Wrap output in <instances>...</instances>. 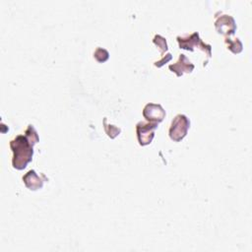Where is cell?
Masks as SVG:
<instances>
[{
    "label": "cell",
    "instance_id": "7c38bea8",
    "mask_svg": "<svg viewBox=\"0 0 252 252\" xmlns=\"http://www.w3.org/2000/svg\"><path fill=\"white\" fill-rule=\"evenodd\" d=\"M94 57L95 58V60L97 62L102 63V62H105L108 59L109 53H108V51L106 49L101 48V47H97L94 50Z\"/></svg>",
    "mask_w": 252,
    "mask_h": 252
},
{
    "label": "cell",
    "instance_id": "8992f818",
    "mask_svg": "<svg viewBox=\"0 0 252 252\" xmlns=\"http://www.w3.org/2000/svg\"><path fill=\"white\" fill-rule=\"evenodd\" d=\"M143 115L149 122L159 123L165 117V110L160 104L150 102L145 105L143 109Z\"/></svg>",
    "mask_w": 252,
    "mask_h": 252
},
{
    "label": "cell",
    "instance_id": "9c48e42d",
    "mask_svg": "<svg viewBox=\"0 0 252 252\" xmlns=\"http://www.w3.org/2000/svg\"><path fill=\"white\" fill-rule=\"evenodd\" d=\"M224 42L227 46V48L233 52V53H239L242 51V43L240 41V39L238 37L236 38H230L229 36H226L225 39H224Z\"/></svg>",
    "mask_w": 252,
    "mask_h": 252
},
{
    "label": "cell",
    "instance_id": "277c9868",
    "mask_svg": "<svg viewBox=\"0 0 252 252\" xmlns=\"http://www.w3.org/2000/svg\"><path fill=\"white\" fill-rule=\"evenodd\" d=\"M158 124L156 122H145L140 121L136 125V132H137V138L138 142L141 146L149 145L154 137H155V130L158 128Z\"/></svg>",
    "mask_w": 252,
    "mask_h": 252
},
{
    "label": "cell",
    "instance_id": "7a4b0ae2",
    "mask_svg": "<svg viewBox=\"0 0 252 252\" xmlns=\"http://www.w3.org/2000/svg\"><path fill=\"white\" fill-rule=\"evenodd\" d=\"M177 41H178L179 47L182 49L193 51L194 47L197 46L208 55V58L211 57L212 46L210 44L203 42L201 40V38L199 37V32H193L191 34H185L182 36L179 35V36H177Z\"/></svg>",
    "mask_w": 252,
    "mask_h": 252
},
{
    "label": "cell",
    "instance_id": "6da1fadb",
    "mask_svg": "<svg viewBox=\"0 0 252 252\" xmlns=\"http://www.w3.org/2000/svg\"><path fill=\"white\" fill-rule=\"evenodd\" d=\"M39 141L36 130L32 125H29L25 135H18L10 141V148L13 152L12 164L16 169H24L33 156V145Z\"/></svg>",
    "mask_w": 252,
    "mask_h": 252
},
{
    "label": "cell",
    "instance_id": "8fae6325",
    "mask_svg": "<svg viewBox=\"0 0 252 252\" xmlns=\"http://www.w3.org/2000/svg\"><path fill=\"white\" fill-rule=\"evenodd\" d=\"M153 42L158 47L159 52H160L161 54H163V53L168 49L167 43H166V39H165L163 36L159 35V34H156V35L154 36Z\"/></svg>",
    "mask_w": 252,
    "mask_h": 252
},
{
    "label": "cell",
    "instance_id": "ba28073f",
    "mask_svg": "<svg viewBox=\"0 0 252 252\" xmlns=\"http://www.w3.org/2000/svg\"><path fill=\"white\" fill-rule=\"evenodd\" d=\"M168 68L171 72H174L178 77H180L183 75V73H191L194 70L195 66L193 63L190 62L185 54H180L178 61L174 64H170Z\"/></svg>",
    "mask_w": 252,
    "mask_h": 252
},
{
    "label": "cell",
    "instance_id": "30bf717a",
    "mask_svg": "<svg viewBox=\"0 0 252 252\" xmlns=\"http://www.w3.org/2000/svg\"><path fill=\"white\" fill-rule=\"evenodd\" d=\"M103 127H104V130H105L107 136L110 137L111 139H114L121 132V129L119 127H116V126L111 125V124H107V118L106 117L103 118Z\"/></svg>",
    "mask_w": 252,
    "mask_h": 252
},
{
    "label": "cell",
    "instance_id": "3957f363",
    "mask_svg": "<svg viewBox=\"0 0 252 252\" xmlns=\"http://www.w3.org/2000/svg\"><path fill=\"white\" fill-rule=\"evenodd\" d=\"M190 127V120L184 114H177L171 121L169 137L174 142L181 141L187 134Z\"/></svg>",
    "mask_w": 252,
    "mask_h": 252
},
{
    "label": "cell",
    "instance_id": "4fadbf2b",
    "mask_svg": "<svg viewBox=\"0 0 252 252\" xmlns=\"http://www.w3.org/2000/svg\"><path fill=\"white\" fill-rule=\"evenodd\" d=\"M171 58H172L171 54H170V53H167V54L163 55V56H162V58H161L160 60L156 61V62H155V66H156V67H158V68H160L162 65H164L165 63H167Z\"/></svg>",
    "mask_w": 252,
    "mask_h": 252
},
{
    "label": "cell",
    "instance_id": "5b68a950",
    "mask_svg": "<svg viewBox=\"0 0 252 252\" xmlns=\"http://www.w3.org/2000/svg\"><path fill=\"white\" fill-rule=\"evenodd\" d=\"M215 28L219 33L229 36L234 33L236 30V24L234 19L229 15L217 16L215 21Z\"/></svg>",
    "mask_w": 252,
    "mask_h": 252
},
{
    "label": "cell",
    "instance_id": "52a82bcc",
    "mask_svg": "<svg viewBox=\"0 0 252 252\" xmlns=\"http://www.w3.org/2000/svg\"><path fill=\"white\" fill-rule=\"evenodd\" d=\"M47 177L41 173L40 175H38L35 170L31 169L29 170L24 176H23V181L25 183V185L27 186V188H29L30 190L35 191L40 189L43 186V182L47 181Z\"/></svg>",
    "mask_w": 252,
    "mask_h": 252
}]
</instances>
